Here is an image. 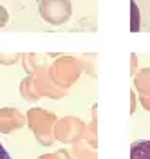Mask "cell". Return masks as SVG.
<instances>
[{"label":"cell","mask_w":150,"mask_h":159,"mask_svg":"<svg viewBox=\"0 0 150 159\" xmlns=\"http://www.w3.org/2000/svg\"><path fill=\"white\" fill-rule=\"evenodd\" d=\"M0 159H13L9 156V152L4 148V145H2V143H0Z\"/></svg>","instance_id":"cell-2"},{"label":"cell","mask_w":150,"mask_h":159,"mask_svg":"<svg viewBox=\"0 0 150 159\" xmlns=\"http://www.w3.org/2000/svg\"><path fill=\"white\" fill-rule=\"evenodd\" d=\"M130 159H150V139L134 141L130 147Z\"/></svg>","instance_id":"cell-1"}]
</instances>
